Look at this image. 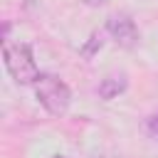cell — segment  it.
I'll list each match as a JSON object with an SVG mask.
<instances>
[{
	"instance_id": "obj_6",
	"label": "cell",
	"mask_w": 158,
	"mask_h": 158,
	"mask_svg": "<svg viewBox=\"0 0 158 158\" xmlns=\"http://www.w3.org/2000/svg\"><path fill=\"white\" fill-rule=\"evenodd\" d=\"M86 5H91V7H96V5H104V2H109V0H84Z\"/></svg>"
},
{
	"instance_id": "obj_5",
	"label": "cell",
	"mask_w": 158,
	"mask_h": 158,
	"mask_svg": "<svg viewBox=\"0 0 158 158\" xmlns=\"http://www.w3.org/2000/svg\"><path fill=\"white\" fill-rule=\"evenodd\" d=\"M148 128H151V133H153V136H158V114H156V116H151Z\"/></svg>"
},
{
	"instance_id": "obj_1",
	"label": "cell",
	"mask_w": 158,
	"mask_h": 158,
	"mask_svg": "<svg viewBox=\"0 0 158 158\" xmlns=\"http://www.w3.org/2000/svg\"><path fill=\"white\" fill-rule=\"evenodd\" d=\"M35 94H37L40 104L54 116L64 114L69 109V101H72L69 86L54 74H40L37 81H35Z\"/></svg>"
},
{
	"instance_id": "obj_2",
	"label": "cell",
	"mask_w": 158,
	"mask_h": 158,
	"mask_svg": "<svg viewBox=\"0 0 158 158\" xmlns=\"http://www.w3.org/2000/svg\"><path fill=\"white\" fill-rule=\"evenodd\" d=\"M2 57H5V67L10 72V77L17 81V84H35L40 72H37V64L32 59V52L27 44H12V42H5L2 47Z\"/></svg>"
},
{
	"instance_id": "obj_7",
	"label": "cell",
	"mask_w": 158,
	"mask_h": 158,
	"mask_svg": "<svg viewBox=\"0 0 158 158\" xmlns=\"http://www.w3.org/2000/svg\"><path fill=\"white\" fill-rule=\"evenodd\" d=\"M54 158H64V156H54Z\"/></svg>"
},
{
	"instance_id": "obj_3",
	"label": "cell",
	"mask_w": 158,
	"mask_h": 158,
	"mask_svg": "<svg viewBox=\"0 0 158 158\" xmlns=\"http://www.w3.org/2000/svg\"><path fill=\"white\" fill-rule=\"evenodd\" d=\"M106 30H109V35H111L121 47H133L136 40H138L136 22H133L128 15H111V17L106 20Z\"/></svg>"
},
{
	"instance_id": "obj_4",
	"label": "cell",
	"mask_w": 158,
	"mask_h": 158,
	"mask_svg": "<svg viewBox=\"0 0 158 158\" xmlns=\"http://www.w3.org/2000/svg\"><path fill=\"white\" fill-rule=\"evenodd\" d=\"M126 89V74H109L99 84V96L101 99H114Z\"/></svg>"
}]
</instances>
